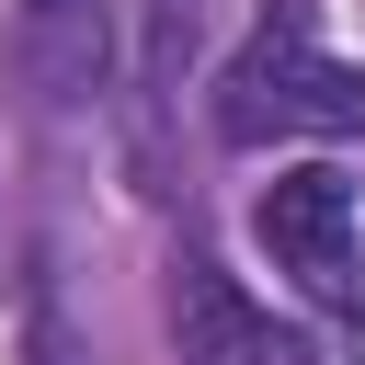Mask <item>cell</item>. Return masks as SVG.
<instances>
[{"label": "cell", "mask_w": 365, "mask_h": 365, "mask_svg": "<svg viewBox=\"0 0 365 365\" xmlns=\"http://www.w3.org/2000/svg\"><path fill=\"white\" fill-rule=\"evenodd\" d=\"M365 125V68H342L308 23V0H274L240 57L217 68V137L228 148H285V137H354Z\"/></svg>", "instance_id": "cell-1"}, {"label": "cell", "mask_w": 365, "mask_h": 365, "mask_svg": "<svg viewBox=\"0 0 365 365\" xmlns=\"http://www.w3.org/2000/svg\"><path fill=\"white\" fill-rule=\"evenodd\" d=\"M23 57L57 91H91L103 80V0H23Z\"/></svg>", "instance_id": "cell-4"}, {"label": "cell", "mask_w": 365, "mask_h": 365, "mask_svg": "<svg viewBox=\"0 0 365 365\" xmlns=\"http://www.w3.org/2000/svg\"><path fill=\"white\" fill-rule=\"evenodd\" d=\"M251 240L308 308L365 319V228H354V182L342 171H274L262 205H251Z\"/></svg>", "instance_id": "cell-2"}, {"label": "cell", "mask_w": 365, "mask_h": 365, "mask_svg": "<svg viewBox=\"0 0 365 365\" xmlns=\"http://www.w3.org/2000/svg\"><path fill=\"white\" fill-rule=\"evenodd\" d=\"M171 331H182V365H319L274 308H251L217 262H182L171 285Z\"/></svg>", "instance_id": "cell-3"}]
</instances>
